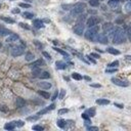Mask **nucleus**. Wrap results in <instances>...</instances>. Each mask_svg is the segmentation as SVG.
Here are the masks:
<instances>
[{
	"label": "nucleus",
	"instance_id": "bf43d9fd",
	"mask_svg": "<svg viewBox=\"0 0 131 131\" xmlns=\"http://www.w3.org/2000/svg\"><path fill=\"white\" fill-rule=\"evenodd\" d=\"M120 1H126V0H120Z\"/></svg>",
	"mask_w": 131,
	"mask_h": 131
},
{
	"label": "nucleus",
	"instance_id": "423d86ee",
	"mask_svg": "<svg viewBox=\"0 0 131 131\" xmlns=\"http://www.w3.org/2000/svg\"><path fill=\"white\" fill-rule=\"evenodd\" d=\"M98 22H99V20H98L97 17H90L88 20H87L86 25H87V27H88V28H92V27H94V26L97 25Z\"/></svg>",
	"mask_w": 131,
	"mask_h": 131
},
{
	"label": "nucleus",
	"instance_id": "a19ab883",
	"mask_svg": "<svg viewBox=\"0 0 131 131\" xmlns=\"http://www.w3.org/2000/svg\"><path fill=\"white\" fill-rule=\"evenodd\" d=\"M20 7H24V8H30V4H27V3H20Z\"/></svg>",
	"mask_w": 131,
	"mask_h": 131
},
{
	"label": "nucleus",
	"instance_id": "7c9ffc66",
	"mask_svg": "<svg viewBox=\"0 0 131 131\" xmlns=\"http://www.w3.org/2000/svg\"><path fill=\"white\" fill-rule=\"evenodd\" d=\"M1 20L4 21L5 23H8V24H13L14 21L12 20V18H9V17H1Z\"/></svg>",
	"mask_w": 131,
	"mask_h": 131
},
{
	"label": "nucleus",
	"instance_id": "603ef678",
	"mask_svg": "<svg viewBox=\"0 0 131 131\" xmlns=\"http://www.w3.org/2000/svg\"><path fill=\"white\" fill-rule=\"evenodd\" d=\"M56 97H57V91L54 92V94H53V96H52V98H51V99H52V100H54Z\"/></svg>",
	"mask_w": 131,
	"mask_h": 131
},
{
	"label": "nucleus",
	"instance_id": "ddd939ff",
	"mask_svg": "<svg viewBox=\"0 0 131 131\" xmlns=\"http://www.w3.org/2000/svg\"><path fill=\"white\" fill-rule=\"evenodd\" d=\"M16 122H10V123H7L4 125V129L5 130H13L16 128Z\"/></svg>",
	"mask_w": 131,
	"mask_h": 131
},
{
	"label": "nucleus",
	"instance_id": "13d9d810",
	"mask_svg": "<svg viewBox=\"0 0 131 131\" xmlns=\"http://www.w3.org/2000/svg\"><path fill=\"white\" fill-rule=\"evenodd\" d=\"M84 79L87 80V81H91V78H90V77H88V76H85V77H84Z\"/></svg>",
	"mask_w": 131,
	"mask_h": 131
},
{
	"label": "nucleus",
	"instance_id": "58836bf2",
	"mask_svg": "<svg viewBox=\"0 0 131 131\" xmlns=\"http://www.w3.org/2000/svg\"><path fill=\"white\" fill-rule=\"evenodd\" d=\"M20 26L24 29H26V30H30V27H29L27 24H24V23H20Z\"/></svg>",
	"mask_w": 131,
	"mask_h": 131
},
{
	"label": "nucleus",
	"instance_id": "de8ad7c7",
	"mask_svg": "<svg viewBox=\"0 0 131 131\" xmlns=\"http://www.w3.org/2000/svg\"><path fill=\"white\" fill-rule=\"evenodd\" d=\"M34 43H35V45H36L37 47H39L40 49H41V48H42V44H41V43H39V42H38L37 40H35V41H34Z\"/></svg>",
	"mask_w": 131,
	"mask_h": 131
},
{
	"label": "nucleus",
	"instance_id": "412c9836",
	"mask_svg": "<svg viewBox=\"0 0 131 131\" xmlns=\"http://www.w3.org/2000/svg\"><path fill=\"white\" fill-rule=\"evenodd\" d=\"M106 50H108V52L111 53V54H115V55H117L120 53V51L118 49H115V48H113V47H109Z\"/></svg>",
	"mask_w": 131,
	"mask_h": 131
},
{
	"label": "nucleus",
	"instance_id": "864d4df0",
	"mask_svg": "<svg viewBox=\"0 0 131 131\" xmlns=\"http://www.w3.org/2000/svg\"><path fill=\"white\" fill-rule=\"evenodd\" d=\"M12 13H20V9H18V8L12 9Z\"/></svg>",
	"mask_w": 131,
	"mask_h": 131
},
{
	"label": "nucleus",
	"instance_id": "20e7f679",
	"mask_svg": "<svg viewBox=\"0 0 131 131\" xmlns=\"http://www.w3.org/2000/svg\"><path fill=\"white\" fill-rule=\"evenodd\" d=\"M84 28H85V27H84L83 22H79L78 24H76L74 28H73V31H74V33L77 34V35L81 36L82 34L84 33Z\"/></svg>",
	"mask_w": 131,
	"mask_h": 131
},
{
	"label": "nucleus",
	"instance_id": "393cba45",
	"mask_svg": "<svg viewBox=\"0 0 131 131\" xmlns=\"http://www.w3.org/2000/svg\"><path fill=\"white\" fill-rule=\"evenodd\" d=\"M23 17H26V18H29V20H32V18L34 17V14L31 13V12L25 11V12H23Z\"/></svg>",
	"mask_w": 131,
	"mask_h": 131
},
{
	"label": "nucleus",
	"instance_id": "2f4dec72",
	"mask_svg": "<svg viewBox=\"0 0 131 131\" xmlns=\"http://www.w3.org/2000/svg\"><path fill=\"white\" fill-rule=\"evenodd\" d=\"M72 77H73V79H75V80H81L82 79V76L80 74H78V73H73L72 74Z\"/></svg>",
	"mask_w": 131,
	"mask_h": 131
},
{
	"label": "nucleus",
	"instance_id": "dca6fc26",
	"mask_svg": "<svg viewBox=\"0 0 131 131\" xmlns=\"http://www.w3.org/2000/svg\"><path fill=\"white\" fill-rule=\"evenodd\" d=\"M119 5V0H110L109 1V6L112 8H117Z\"/></svg>",
	"mask_w": 131,
	"mask_h": 131
},
{
	"label": "nucleus",
	"instance_id": "72a5a7b5",
	"mask_svg": "<svg viewBox=\"0 0 131 131\" xmlns=\"http://www.w3.org/2000/svg\"><path fill=\"white\" fill-rule=\"evenodd\" d=\"M118 66H119V61H115L111 62V64L109 65L110 68H116V67H118Z\"/></svg>",
	"mask_w": 131,
	"mask_h": 131
},
{
	"label": "nucleus",
	"instance_id": "6ab92c4d",
	"mask_svg": "<svg viewBox=\"0 0 131 131\" xmlns=\"http://www.w3.org/2000/svg\"><path fill=\"white\" fill-rule=\"evenodd\" d=\"M56 124H57V126H59L60 128H66V126H67V121L62 120V119H60V120H57Z\"/></svg>",
	"mask_w": 131,
	"mask_h": 131
},
{
	"label": "nucleus",
	"instance_id": "09e8293b",
	"mask_svg": "<svg viewBox=\"0 0 131 131\" xmlns=\"http://www.w3.org/2000/svg\"><path fill=\"white\" fill-rule=\"evenodd\" d=\"M90 56H92V57H95V59H99V54H97V53H91L90 54Z\"/></svg>",
	"mask_w": 131,
	"mask_h": 131
},
{
	"label": "nucleus",
	"instance_id": "ea45409f",
	"mask_svg": "<svg viewBox=\"0 0 131 131\" xmlns=\"http://www.w3.org/2000/svg\"><path fill=\"white\" fill-rule=\"evenodd\" d=\"M87 129H88L89 131H96V130H98V128L95 127V126H88Z\"/></svg>",
	"mask_w": 131,
	"mask_h": 131
},
{
	"label": "nucleus",
	"instance_id": "9d476101",
	"mask_svg": "<svg viewBox=\"0 0 131 131\" xmlns=\"http://www.w3.org/2000/svg\"><path fill=\"white\" fill-rule=\"evenodd\" d=\"M18 35H17V34H10L7 38H6V42L8 43H11V42H16V41H17L18 40Z\"/></svg>",
	"mask_w": 131,
	"mask_h": 131
},
{
	"label": "nucleus",
	"instance_id": "680f3d73",
	"mask_svg": "<svg viewBox=\"0 0 131 131\" xmlns=\"http://www.w3.org/2000/svg\"><path fill=\"white\" fill-rule=\"evenodd\" d=\"M129 27H131V23H130V25H129Z\"/></svg>",
	"mask_w": 131,
	"mask_h": 131
},
{
	"label": "nucleus",
	"instance_id": "a211bd4d",
	"mask_svg": "<svg viewBox=\"0 0 131 131\" xmlns=\"http://www.w3.org/2000/svg\"><path fill=\"white\" fill-rule=\"evenodd\" d=\"M113 28V25H112V23H105L104 24V26H103V30L105 33H106L109 30H111V29Z\"/></svg>",
	"mask_w": 131,
	"mask_h": 131
},
{
	"label": "nucleus",
	"instance_id": "c85d7f7f",
	"mask_svg": "<svg viewBox=\"0 0 131 131\" xmlns=\"http://www.w3.org/2000/svg\"><path fill=\"white\" fill-rule=\"evenodd\" d=\"M38 93H39L41 96H43V97H44V98H46V99L50 97V94L48 93V92H45V91H41V90H40V91H38Z\"/></svg>",
	"mask_w": 131,
	"mask_h": 131
},
{
	"label": "nucleus",
	"instance_id": "5fc2aeb1",
	"mask_svg": "<svg viewBox=\"0 0 131 131\" xmlns=\"http://www.w3.org/2000/svg\"><path fill=\"white\" fill-rule=\"evenodd\" d=\"M87 57H88V60H89L91 62H93V64H95V62H96V61H95V60H93L92 57H90V55H89V56H87Z\"/></svg>",
	"mask_w": 131,
	"mask_h": 131
},
{
	"label": "nucleus",
	"instance_id": "37998d69",
	"mask_svg": "<svg viewBox=\"0 0 131 131\" xmlns=\"http://www.w3.org/2000/svg\"><path fill=\"white\" fill-rule=\"evenodd\" d=\"M115 72H117V69L116 68H111V69H108V70H105V73H115Z\"/></svg>",
	"mask_w": 131,
	"mask_h": 131
},
{
	"label": "nucleus",
	"instance_id": "f8f14e48",
	"mask_svg": "<svg viewBox=\"0 0 131 131\" xmlns=\"http://www.w3.org/2000/svg\"><path fill=\"white\" fill-rule=\"evenodd\" d=\"M33 25H34V27L37 28V29H40V28L44 27V25H43V22L41 20H34L33 21Z\"/></svg>",
	"mask_w": 131,
	"mask_h": 131
},
{
	"label": "nucleus",
	"instance_id": "a18cd8bd",
	"mask_svg": "<svg viewBox=\"0 0 131 131\" xmlns=\"http://www.w3.org/2000/svg\"><path fill=\"white\" fill-rule=\"evenodd\" d=\"M16 125L17 127H22V126H24V122L23 121H17V122H16Z\"/></svg>",
	"mask_w": 131,
	"mask_h": 131
},
{
	"label": "nucleus",
	"instance_id": "052dcab7",
	"mask_svg": "<svg viewBox=\"0 0 131 131\" xmlns=\"http://www.w3.org/2000/svg\"><path fill=\"white\" fill-rule=\"evenodd\" d=\"M1 46H2V45H1V43H0V48H1Z\"/></svg>",
	"mask_w": 131,
	"mask_h": 131
},
{
	"label": "nucleus",
	"instance_id": "f03ea898",
	"mask_svg": "<svg viewBox=\"0 0 131 131\" xmlns=\"http://www.w3.org/2000/svg\"><path fill=\"white\" fill-rule=\"evenodd\" d=\"M98 30H99V27L97 25L92 28H89V30H87V32L85 33L86 39H88L90 41H94L96 39V36L98 35Z\"/></svg>",
	"mask_w": 131,
	"mask_h": 131
},
{
	"label": "nucleus",
	"instance_id": "a878e982",
	"mask_svg": "<svg viewBox=\"0 0 131 131\" xmlns=\"http://www.w3.org/2000/svg\"><path fill=\"white\" fill-rule=\"evenodd\" d=\"M54 50H56L57 52H60L61 53V54H62V55H64V56H66L67 57V59H69V57H70V55H69V53H67L66 51H64V50H61V49H60V48H54Z\"/></svg>",
	"mask_w": 131,
	"mask_h": 131
},
{
	"label": "nucleus",
	"instance_id": "bb28decb",
	"mask_svg": "<svg viewBox=\"0 0 131 131\" xmlns=\"http://www.w3.org/2000/svg\"><path fill=\"white\" fill-rule=\"evenodd\" d=\"M125 11L127 13H131V1H128L125 4Z\"/></svg>",
	"mask_w": 131,
	"mask_h": 131
},
{
	"label": "nucleus",
	"instance_id": "79ce46f5",
	"mask_svg": "<svg viewBox=\"0 0 131 131\" xmlns=\"http://www.w3.org/2000/svg\"><path fill=\"white\" fill-rule=\"evenodd\" d=\"M43 55H44L47 60H49V61L51 60V56H50V54H49V53H48V52H46V51H43Z\"/></svg>",
	"mask_w": 131,
	"mask_h": 131
},
{
	"label": "nucleus",
	"instance_id": "e433bc0d",
	"mask_svg": "<svg viewBox=\"0 0 131 131\" xmlns=\"http://www.w3.org/2000/svg\"><path fill=\"white\" fill-rule=\"evenodd\" d=\"M65 95H66V90H65V89H61V93H60V96H59V98H60V99H62Z\"/></svg>",
	"mask_w": 131,
	"mask_h": 131
},
{
	"label": "nucleus",
	"instance_id": "8fccbe9b",
	"mask_svg": "<svg viewBox=\"0 0 131 131\" xmlns=\"http://www.w3.org/2000/svg\"><path fill=\"white\" fill-rule=\"evenodd\" d=\"M84 20H85V16L84 14H81L80 17H79V22H83Z\"/></svg>",
	"mask_w": 131,
	"mask_h": 131
},
{
	"label": "nucleus",
	"instance_id": "aec40b11",
	"mask_svg": "<svg viewBox=\"0 0 131 131\" xmlns=\"http://www.w3.org/2000/svg\"><path fill=\"white\" fill-rule=\"evenodd\" d=\"M96 104L100 105H109L110 104V100L105 99V98H99V99L96 100Z\"/></svg>",
	"mask_w": 131,
	"mask_h": 131
},
{
	"label": "nucleus",
	"instance_id": "4be33fe9",
	"mask_svg": "<svg viewBox=\"0 0 131 131\" xmlns=\"http://www.w3.org/2000/svg\"><path fill=\"white\" fill-rule=\"evenodd\" d=\"M32 74L34 77H39L40 74H41V71L39 70V68H34L33 69V72H32Z\"/></svg>",
	"mask_w": 131,
	"mask_h": 131
},
{
	"label": "nucleus",
	"instance_id": "6e6d98bb",
	"mask_svg": "<svg viewBox=\"0 0 131 131\" xmlns=\"http://www.w3.org/2000/svg\"><path fill=\"white\" fill-rule=\"evenodd\" d=\"M115 105L117 106V108H120V109H123L124 108V105H119V104H115Z\"/></svg>",
	"mask_w": 131,
	"mask_h": 131
},
{
	"label": "nucleus",
	"instance_id": "c9c22d12",
	"mask_svg": "<svg viewBox=\"0 0 131 131\" xmlns=\"http://www.w3.org/2000/svg\"><path fill=\"white\" fill-rule=\"evenodd\" d=\"M10 34H12L9 30H6V29H4V31H3V33H2V35L1 36H9Z\"/></svg>",
	"mask_w": 131,
	"mask_h": 131
},
{
	"label": "nucleus",
	"instance_id": "c03bdc74",
	"mask_svg": "<svg viewBox=\"0 0 131 131\" xmlns=\"http://www.w3.org/2000/svg\"><path fill=\"white\" fill-rule=\"evenodd\" d=\"M127 35H128L129 40L131 41V27H128V29H127Z\"/></svg>",
	"mask_w": 131,
	"mask_h": 131
},
{
	"label": "nucleus",
	"instance_id": "cd10ccee",
	"mask_svg": "<svg viewBox=\"0 0 131 131\" xmlns=\"http://www.w3.org/2000/svg\"><path fill=\"white\" fill-rule=\"evenodd\" d=\"M34 57H35V56H34L33 53L28 52L27 54H26V61H32L34 60Z\"/></svg>",
	"mask_w": 131,
	"mask_h": 131
},
{
	"label": "nucleus",
	"instance_id": "6e6552de",
	"mask_svg": "<svg viewBox=\"0 0 131 131\" xmlns=\"http://www.w3.org/2000/svg\"><path fill=\"white\" fill-rule=\"evenodd\" d=\"M115 85H118V86H121V87H127L128 86V82L126 81H123V80H120L118 78H112L111 80Z\"/></svg>",
	"mask_w": 131,
	"mask_h": 131
},
{
	"label": "nucleus",
	"instance_id": "39448f33",
	"mask_svg": "<svg viewBox=\"0 0 131 131\" xmlns=\"http://www.w3.org/2000/svg\"><path fill=\"white\" fill-rule=\"evenodd\" d=\"M24 51H25V47L24 46H22V45L16 46L11 49V55L12 56H20L24 53Z\"/></svg>",
	"mask_w": 131,
	"mask_h": 131
},
{
	"label": "nucleus",
	"instance_id": "0eeeda50",
	"mask_svg": "<svg viewBox=\"0 0 131 131\" xmlns=\"http://www.w3.org/2000/svg\"><path fill=\"white\" fill-rule=\"evenodd\" d=\"M95 40L97 42H99V43H101V44H108L109 38H108V36H106L105 34H98V35L96 36Z\"/></svg>",
	"mask_w": 131,
	"mask_h": 131
},
{
	"label": "nucleus",
	"instance_id": "5701e85b",
	"mask_svg": "<svg viewBox=\"0 0 131 131\" xmlns=\"http://www.w3.org/2000/svg\"><path fill=\"white\" fill-rule=\"evenodd\" d=\"M87 114H88V116L89 117H93V116H95V113H96V111H95V109L94 108H90V109H88L87 110V112H86Z\"/></svg>",
	"mask_w": 131,
	"mask_h": 131
},
{
	"label": "nucleus",
	"instance_id": "9b49d317",
	"mask_svg": "<svg viewBox=\"0 0 131 131\" xmlns=\"http://www.w3.org/2000/svg\"><path fill=\"white\" fill-rule=\"evenodd\" d=\"M43 65H44V61H43L42 60H38V61H33L32 64L30 65V67L32 68V69H34V68H39V67H41Z\"/></svg>",
	"mask_w": 131,
	"mask_h": 131
},
{
	"label": "nucleus",
	"instance_id": "f3484780",
	"mask_svg": "<svg viewBox=\"0 0 131 131\" xmlns=\"http://www.w3.org/2000/svg\"><path fill=\"white\" fill-rule=\"evenodd\" d=\"M55 65H56L57 69H60V70H64V69H66V67H67V65L65 64V62L64 61H57L55 62Z\"/></svg>",
	"mask_w": 131,
	"mask_h": 131
},
{
	"label": "nucleus",
	"instance_id": "7ed1b4c3",
	"mask_svg": "<svg viewBox=\"0 0 131 131\" xmlns=\"http://www.w3.org/2000/svg\"><path fill=\"white\" fill-rule=\"evenodd\" d=\"M86 8V4L83 3V2H78L76 3L74 6H73V9L71 13L73 14V16H79V14H81L82 12L84 11V9Z\"/></svg>",
	"mask_w": 131,
	"mask_h": 131
},
{
	"label": "nucleus",
	"instance_id": "1a4fd4ad",
	"mask_svg": "<svg viewBox=\"0 0 131 131\" xmlns=\"http://www.w3.org/2000/svg\"><path fill=\"white\" fill-rule=\"evenodd\" d=\"M54 108H55V105H54V104H52V105H50L49 106H47V108H45V109L41 110L40 112H38V113H37V115L41 116V115H43V114H46V113H48V112H49V111L53 110Z\"/></svg>",
	"mask_w": 131,
	"mask_h": 131
},
{
	"label": "nucleus",
	"instance_id": "473e14b6",
	"mask_svg": "<svg viewBox=\"0 0 131 131\" xmlns=\"http://www.w3.org/2000/svg\"><path fill=\"white\" fill-rule=\"evenodd\" d=\"M39 117H40L39 115H36V116H30V117H28V118H27V120H28V121H36V120L39 119Z\"/></svg>",
	"mask_w": 131,
	"mask_h": 131
},
{
	"label": "nucleus",
	"instance_id": "b1692460",
	"mask_svg": "<svg viewBox=\"0 0 131 131\" xmlns=\"http://www.w3.org/2000/svg\"><path fill=\"white\" fill-rule=\"evenodd\" d=\"M49 77H50V74L48 72H42L39 76V78L40 79H48Z\"/></svg>",
	"mask_w": 131,
	"mask_h": 131
},
{
	"label": "nucleus",
	"instance_id": "3c124183",
	"mask_svg": "<svg viewBox=\"0 0 131 131\" xmlns=\"http://www.w3.org/2000/svg\"><path fill=\"white\" fill-rule=\"evenodd\" d=\"M90 86H91V87H95V88H99V87H101L100 84H91Z\"/></svg>",
	"mask_w": 131,
	"mask_h": 131
},
{
	"label": "nucleus",
	"instance_id": "4468645a",
	"mask_svg": "<svg viewBox=\"0 0 131 131\" xmlns=\"http://www.w3.org/2000/svg\"><path fill=\"white\" fill-rule=\"evenodd\" d=\"M38 85L43 89H49L51 87V84L49 83V82H40V83H38Z\"/></svg>",
	"mask_w": 131,
	"mask_h": 131
},
{
	"label": "nucleus",
	"instance_id": "4c0bfd02",
	"mask_svg": "<svg viewBox=\"0 0 131 131\" xmlns=\"http://www.w3.org/2000/svg\"><path fill=\"white\" fill-rule=\"evenodd\" d=\"M68 112H69V110L68 109H61L59 110V115H62V114H67Z\"/></svg>",
	"mask_w": 131,
	"mask_h": 131
},
{
	"label": "nucleus",
	"instance_id": "f257e3e1",
	"mask_svg": "<svg viewBox=\"0 0 131 131\" xmlns=\"http://www.w3.org/2000/svg\"><path fill=\"white\" fill-rule=\"evenodd\" d=\"M126 34L125 31L121 28H117L115 33V36L113 38V42L115 44H121V43H124L126 41Z\"/></svg>",
	"mask_w": 131,
	"mask_h": 131
},
{
	"label": "nucleus",
	"instance_id": "2eb2a0df",
	"mask_svg": "<svg viewBox=\"0 0 131 131\" xmlns=\"http://www.w3.org/2000/svg\"><path fill=\"white\" fill-rule=\"evenodd\" d=\"M16 105H17V108H23V106L25 105V100L21 97H17V100H16Z\"/></svg>",
	"mask_w": 131,
	"mask_h": 131
},
{
	"label": "nucleus",
	"instance_id": "49530a36",
	"mask_svg": "<svg viewBox=\"0 0 131 131\" xmlns=\"http://www.w3.org/2000/svg\"><path fill=\"white\" fill-rule=\"evenodd\" d=\"M82 118L85 119V120H89V116L87 113H84V114H82Z\"/></svg>",
	"mask_w": 131,
	"mask_h": 131
},
{
	"label": "nucleus",
	"instance_id": "f704fd0d",
	"mask_svg": "<svg viewBox=\"0 0 131 131\" xmlns=\"http://www.w3.org/2000/svg\"><path fill=\"white\" fill-rule=\"evenodd\" d=\"M43 129H44V128H43L42 126H40V125H34V126H33V130H38V131H42Z\"/></svg>",
	"mask_w": 131,
	"mask_h": 131
},
{
	"label": "nucleus",
	"instance_id": "c756f323",
	"mask_svg": "<svg viewBox=\"0 0 131 131\" xmlns=\"http://www.w3.org/2000/svg\"><path fill=\"white\" fill-rule=\"evenodd\" d=\"M89 4L91 6L96 7V6L99 5V1H98V0H89Z\"/></svg>",
	"mask_w": 131,
	"mask_h": 131
},
{
	"label": "nucleus",
	"instance_id": "4d7b16f0",
	"mask_svg": "<svg viewBox=\"0 0 131 131\" xmlns=\"http://www.w3.org/2000/svg\"><path fill=\"white\" fill-rule=\"evenodd\" d=\"M3 31H4V28H3L2 26H0V35H2V33H3Z\"/></svg>",
	"mask_w": 131,
	"mask_h": 131
}]
</instances>
